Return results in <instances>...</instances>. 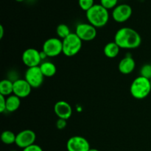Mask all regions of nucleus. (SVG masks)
I'll return each instance as SVG.
<instances>
[{
	"mask_svg": "<svg viewBox=\"0 0 151 151\" xmlns=\"http://www.w3.org/2000/svg\"><path fill=\"white\" fill-rule=\"evenodd\" d=\"M68 151H88L91 149L88 140L81 136L70 137L66 142Z\"/></svg>",
	"mask_w": 151,
	"mask_h": 151,
	"instance_id": "obj_10",
	"label": "nucleus"
},
{
	"mask_svg": "<svg viewBox=\"0 0 151 151\" xmlns=\"http://www.w3.org/2000/svg\"><path fill=\"white\" fill-rule=\"evenodd\" d=\"M42 51L47 57H57L63 53V42L58 38H48L43 44Z\"/></svg>",
	"mask_w": 151,
	"mask_h": 151,
	"instance_id": "obj_5",
	"label": "nucleus"
},
{
	"mask_svg": "<svg viewBox=\"0 0 151 151\" xmlns=\"http://www.w3.org/2000/svg\"><path fill=\"white\" fill-rule=\"evenodd\" d=\"M150 65H151V61H150Z\"/></svg>",
	"mask_w": 151,
	"mask_h": 151,
	"instance_id": "obj_32",
	"label": "nucleus"
},
{
	"mask_svg": "<svg viewBox=\"0 0 151 151\" xmlns=\"http://www.w3.org/2000/svg\"><path fill=\"white\" fill-rule=\"evenodd\" d=\"M63 53L67 57H72L78 54L82 48L83 41L75 33H71L63 40Z\"/></svg>",
	"mask_w": 151,
	"mask_h": 151,
	"instance_id": "obj_4",
	"label": "nucleus"
},
{
	"mask_svg": "<svg viewBox=\"0 0 151 151\" xmlns=\"http://www.w3.org/2000/svg\"><path fill=\"white\" fill-rule=\"evenodd\" d=\"M22 59L24 64L28 68L39 66L40 64L42 63L41 52L34 48H29L24 50L22 54Z\"/></svg>",
	"mask_w": 151,
	"mask_h": 151,
	"instance_id": "obj_8",
	"label": "nucleus"
},
{
	"mask_svg": "<svg viewBox=\"0 0 151 151\" xmlns=\"http://www.w3.org/2000/svg\"><path fill=\"white\" fill-rule=\"evenodd\" d=\"M56 33H57L59 38H62L63 40L66 37L69 36L72 32H71L70 29L67 25L65 24H60L56 28Z\"/></svg>",
	"mask_w": 151,
	"mask_h": 151,
	"instance_id": "obj_20",
	"label": "nucleus"
},
{
	"mask_svg": "<svg viewBox=\"0 0 151 151\" xmlns=\"http://www.w3.org/2000/svg\"><path fill=\"white\" fill-rule=\"evenodd\" d=\"M118 0H100V4L107 10L114 9L118 5Z\"/></svg>",
	"mask_w": 151,
	"mask_h": 151,
	"instance_id": "obj_23",
	"label": "nucleus"
},
{
	"mask_svg": "<svg viewBox=\"0 0 151 151\" xmlns=\"http://www.w3.org/2000/svg\"><path fill=\"white\" fill-rule=\"evenodd\" d=\"M136 68V62L131 56H126L119 61L118 64L119 71L123 75H128L134 71Z\"/></svg>",
	"mask_w": 151,
	"mask_h": 151,
	"instance_id": "obj_14",
	"label": "nucleus"
},
{
	"mask_svg": "<svg viewBox=\"0 0 151 151\" xmlns=\"http://www.w3.org/2000/svg\"><path fill=\"white\" fill-rule=\"evenodd\" d=\"M130 92L133 97L137 100L146 98L151 92L150 80L142 76L137 77L131 83Z\"/></svg>",
	"mask_w": 151,
	"mask_h": 151,
	"instance_id": "obj_3",
	"label": "nucleus"
},
{
	"mask_svg": "<svg viewBox=\"0 0 151 151\" xmlns=\"http://www.w3.org/2000/svg\"><path fill=\"white\" fill-rule=\"evenodd\" d=\"M43 75L46 78H52L55 75L57 72V68L55 65L50 61H44L39 66Z\"/></svg>",
	"mask_w": 151,
	"mask_h": 151,
	"instance_id": "obj_16",
	"label": "nucleus"
},
{
	"mask_svg": "<svg viewBox=\"0 0 151 151\" xmlns=\"http://www.w3.org/2000/svg\"><path fill=\"white\" fill-rule=\"evenodd\" d=\"M4 36V27L2 25H0V39H2Z\"/></svg>",
	"mask_w": 151,
	"mask_h": 151,
	"instance_id": "obj_27",
	"label": "nucleus"
},
{
	"mask_svg": "<svg viewBox=\"0 0 151 151\" xmlns=\"http://www.w3.org/2000/svg\"><path fill=\"white\" fill-rule=\"evenodd\" d=\"M88 151H100L99 150H97V149H94V148H91Z\"/></svg>",
	"mask_w": 151,
	"mask_h": 151,
	"instance_id": "obj_28",
	"label": "nucleus"
},
{
	"mask_svg": "<svg viewBox=\"0 0 151 151\" xmlns=\"http://www.w3.org/2000/svg\"><path fill=\"white\" fill-rule=\"evenodd\" d=\"M16 1H18V2H22V1H24V0H16Z\"/></svg>",
	"mask_w": 151,
	"mask_h": 151,
	"instance_id": "obj_29",
	"label": "nucleus"
},
{
	"mask_svg": "<svg viewBox=\"0 0 151 151\" xmlns=\"http://www.w3.org/2000/svg\"><path fill=\"white\" fill-rule=\"evenodd\" d=\"M22 151H43V149L38 145L33 144L32 145L29 146V147H26V148L23 149Z\"/></svg>",
	"mask_w": 151,
	"mask_h": 151,
	"instance_id": "obj_26",
	"label": "nucleus"
},
{
	"mask_svg": "<svg viewBox=\"0 0 151 151\" xmlns=\"http://www.w3.org/2000/svg\"><path fill=\"white\" fill-rule=\"evenodd\" d=\"M36 134L32 130L25 129L16 134V143L19 147L24 149L32 145L35 144Z\"/></svg>",
	"mask_w": 151,
	"mask_h": 151,
	"instance_id": "obj_9",
	"label": "nucleus"
},
{
	"mask_svg": "<svg viewBox=\"0 0 151 151\" xmlns=\"http://www.w3.org/2000/svg\"><path fill=\"white\" fill-rule=\"evenodd\" d=\"M119 50L120 48L119 46L114 41H112L106 44L103 49V52L105 55L109 58H114L119 55Z\"/></svg>",
	"mask_w": 151,
	"mask_h": 151,
	"instance_id": "obj_17",
	"label": "nucleus"
},
{
	"mask_svg": "<svg viewBox=\"0 0 151 151\" xmlns=\"http://www.w3.org/2000/svg\"><path fill=\"white\" fill-rule=\"evenodd\" d=\"M78 4L83 10L86 12L95 4L94 0H78Z\"/></svg>",
	"mask_w": 151,
	"mask_h": 151,
	"instance_id": "obj_21",
	"label": "nucleus"
},
{
	"mask_svg": "<svg viewBox=\"0 0 151 151\" xmlns=\"http://www.w3.org/2000/svg\"><path fill=\"white\" fill-rule=\"evenodd\" d=\"M6 97L0 94V112L4 113L6 111Z\"/></svg>",
	"mask_w": 151,
	"mask_h": 151,
	"instance_id": "obj_24",
	"label": "nucleus"
},
{
	"mask_svg": "<svg viewBox=\"0 0 151 151\" xmlns=\"http://www.w3.org/2000/svg\"><path fill=\"white\" fill-rule=\"evenodd\" d=\"M13 94V81L4 79L0 82V94L8 97Z\"/></svg>",
	"mask_w": 151,
	"mask_h": 151,
	"instance_id": "obj_18",
	"label": "nucleus"
},
{
	"mask_svg": "<svg viewBox=\"0 0 151 151\" xmlns=\"http://www.w3.org/2000/svg\"><path fill=\"white\" fill-rule=\"evenodd\" d=\"M32 87L25 79H17L13 81V94L19 98H25L31 93Z\"/></svg>",
	"mask_w": 151,
	"mask_h": 151,
	"instance_id": "obj_12",
	"label": "nucleus"
},
{
	"mask_svg": "<svg viewBox=\"0 0 151 151\" xmlns=\"http://www.w3.org/2000/svg\"><path fill=\"white\" fill-rule=\"evenodd\" d=\"M75 33L82 41H91L97 36V28L89 23H80L76 26Z\"/></svg>",
	"mask_w": 151,
	"mask_h": 151,
	"instance_id": "obj_6",
	"label": "nucleus"
},
{
	"mask_svg": "<svg viewBox=\"0 0 151 151\" xmlns=\"http://www.w3.org/2000/svg\"><path fill=\"white\" fill-rule=\"evenodd\" d=\"M44 78L39 66L28 68L24 75V79L32 88H39L44 82Z\"/></svg>",
	"mask_w": 151,
	"mask_h": 151,
	"instance_id": "obj_7",
	"label": "nucleus"
},
{
	"mask_svg": "<svg viewBox=\"0 0 151 151\" xmlns=\"http://www.w3.org/2000/svg\"><path fill=\"white\" fill-rule=\"evenodd\" d=\"M56 127L58 130H63L66 127V120L63 119H59L56 122Z\"/></svg>",
	"mask_w": 151,
	"mask_h": 151,
	"instance_id": "obj_25",
	"label": "nucleus"
},
{
	"mask_svg": "<svg viewBox=\"0 0 151 151\" xmlns=\"http://www.w3.org/2000/svg\"><path fill=\"white\" fill-rule=\"evenodd\" d=\"M86 16L88 23L96 28L106 26L109 20V10L100 4H95L91 9L86 12Z\"/></svg>",
	"mask_w": 151,
	"mask_h": 151,
	"instance_id": "obj_2",
	"label": "nucleus"
},
{
	"mask_svg": "<svg viewBox=\"0 0 151 151\" xmlns=\"http://www.w3.org/2000/svg\"><path fill=\"white\" fill-rule=\"evenodd\" d=\"M114 42L120 49L134 50L141 45L142 38L138 32L131 27H122L116 31Z\"/></svg>",
	"mask_w": 151,
	"mask_h": 151,
	"instance_id": "obj_1",
	"label": "nucleus"
},
{
	"mask_svg": "<svg viewBox=\"0 0 151 151\" xmlns=\"http://www.w3.org/2000/svg\"><path fill=\"white\" fill-rule=\"evenodd\" d=\"M16 135L11 131H4L1 133V140L4 144L5 145H12L16 143Z\"/></svg>",
	"mask_w": 151,
	"mask_h": 151,
	"instance_id": "obj_19",
	"label": "nucleus"
},
{
	"mask_svg": "<svg viewBox=\"0 0 151 151\" xmlns=\"http://www.w3.org/2000/svg\"><path fill=\"white\" fill-rule=\"evenodd\" d=\"M132 7L128 4H118L112 11V17L116 22L123 23L132 16Z\"/></svg>",
	"mask_w": 151,
	"mask_h": 151,
	"instance_id": "obj_11",
	"label": "nucleus"
},
{
	"mask_svg": "<svg viewBox=\"0 0 151 151\" xmlns=\"http://www.w3.org/2000/svg\"><path fill=\"white\" fill-rule=\"evenodd\" d=\"M140 76L145 78L147 79H151V65L150 63L149 64H145L142 66L140 69Z\"/></svg>",
	"mask_w": 151,
	"mask_h": 151,
	"instance_id": "obj_22",
	"label": "nucleus"
},
{
	"mask_svg": "<svg viewBox=\"0 0 151 151\" xmlns=\"http://www.w3.org/2000/svg\"><path fill=\"white\" fill-rule=\"evenodd\" d=\"M150 84H151V79H150Z\"/></svg>",
	"mask_w": 151,
	"mask_h": 151,
	"instance_id": "obj_31",
	"label": "nucleus"
},
{
	"mask_svg": "<svg viewBox=\"0 0 151 151\" xmlns=\"http://www.w3.org/2000/svg\"><path fill=\"white\" fill-rule=\"evenodd\" d=\"M10 151H18V150H10Z\"/></svg>",
	"mask_w": 151,
	"mask_h": 151,
	"instance_id": "obj_30",
	"label": "nucleus"
},
{
	"mask_svg": "<svg viewBox=\"0 0 151 151\" xmlns=\"http://www.w3.org/2000/svg\"><path fill=\"white\" fill-rule=\"evenodd\" d=\"M54 111L59 119H69L72 114V109L69 103L64 100L57 102L54 106Z\"/></svg>",
	"mask_w": 151,
	"mask_h": 151,
	"instance_id": "obj_13",
	"label": "nucleus"
},
{
	"mask_svg": "<svg viewBox=\"0 0 151 151\" xmlns=\"http://www.w3.org/2000/svg\"><path fill=\"white\" fill-rule=\"evenodd\" d=\"M21 106V98L15 94H11L6 97V111L10 113L19 109Z\"/></svg>",
	"mask_w": 151,
	"mask_h": 151,
	"instance_id": "obj_15",
	"label": "nucleus"
}]
</instances>
